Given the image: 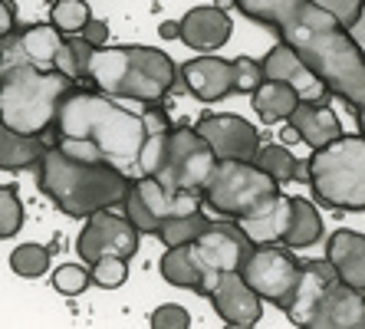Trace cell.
Returning a JSON list of instances; mask_svg holds the SVG:
<instances>
[{
	"label": "cell",
	"mask_w": 365,
	"mask_h": 329,
	"mask_svg": "<svg viewBox=\"0 0 365 329\" xmlns=\"http://www.w3.org/2000/svg\"><path fill=\"white\" fill-rule=\"evenodd\" d=\"M56 145L79 158H99L128 178L155 175L165 158L171 122L162 109L132 112L99 93L96 86H73L53 118Z\"/></svg>",
	"instance_id": "1"
},
{
	"label": "cell",
	"mask_w": 365,
	"mask_h": 329,
	"mask_svg": "<svg viewBox=\"0 0 365 329\" xmlns=\"http://www.w3.org/2000/svg\"><path fill=\"white\" fill-rule=\"evenodd\" d=\"M280 40L299 53V59L313 69V76L326 86L329 96H339L352 109L365 102V56L332 14L303 0L297 17L280 30Z\"/></svg>",
	"instance_id": "2"
},
{
	"label": "cell",
	"mask_w": 365,
	"mask_h": 329,
	"mask_svg": "<svg viewBox=\"0 0 365 329\" xmlns=\"http://www.w3.org/2000/svg\"><path fill=\"white\" fill-rule=\"evenodd\" d=\"M40 191L66 218H89L102 208H115L125 198L128 175L109 161L79 158L53 142L34 161Z\"/></svg>",
	"instance_id": "3"
},
{
	"label": "cell",
	"mask_w": 365,
	"mask_h": 329,
	"mask_svg": "<svg viewBox=\"0 0 365 329\" xmlns=\"http://www.w3.org/2000/svg\"><path fill=\"white\" fill-rule=\"evenodd\" d=\"M86 79L112 96V99H132L155 106L171 93L178 79L175 59L155 46H138V43H119V46H99L89 56Z\"/></svg>",
	"instance_id": "4"
},
{
	"label": "cell",
	"mask_w": 365,
	"mask_h": 329,
	"mask_svg": "<svg viewBox=\"0 0 365 329\" xmlns=\"http://www.w3.org/2000/svg\"><path fill=\"white\" fill-rule=\"evenodd\" d=\"M76 86L60 69H40L20 59H0V122L17 136H46L60 99Z\"/></svg>",
	"instance_id": "5"
},
{
	"label": "cell",
	"mask_w": 365,
	"mask_h": 329,
	"mask_svg": "<svg viewBox=\"0 0 365 329\" xmlns=\"http://www.w3.org/2000/svg\"><path fill=\"white\" fill-rule=\"evenodd\" d=\"M306 165V185L316 201L332 211H365V136H346L313 148Z\"/></svg>",
	"instance_id": "6"
},
{
	"label": "cell",
	"mask_w": 365,
	"mask_h": 329,
	"mask_svg": "<svg viewBox=\"0 0 365 329\" xmlns=\"http://www.w3.org/2000/svg\"><path fill=\"white\" fill-rule=\"evenodd\" d=\"M280 191L267 171H260L254 161H217L201 188V204H207L217 218H240V214L254 211L257 204Z\"/></svg>",
	"instance_id": "7"
},
{
	"label": "cell",
	"mask_w": 365,
	"mask_h": 329,
	"mask_svg": "<svg viewBox=\"0 0 365 329\" xmlns=\"http://www.w3.org/2000/svg\"><path fill=\"white\" fill-rule=\"evenodd\" d=\"M299 273H303V260L283 244H254L240 263V277L247 280V287L277 310L289 306Z\"/></svg>",
	"instance_id": "8"
},
{
	"label": "cell",
	"mask_w": 365,
	"mask_h": 329,
	"mask_svg": "<svg viewBox=\"0 0 365 329\" xmlns=\"http://www.w3.org/2000/svg\"><path fill=\"white\" fill-rule=\"evenodd\" d=\"M214 165H217V158H214L211 145L197 136L195 126H171L168 148H165V158L155 171V178L171 191L201 194Z\"/></svg>",
	"instance_id": "9"
},
{
	"label": "cell",
	"mask_w": 365,
	"mask_h": 329,
	"mask_svg": "<svg viewBox=\"0 0 365 329\" xmlns=\"http://www.w3.org/2000/svg\"><path fill=\"white\" fill-rule=\"evenodd\" d=\"M122 208H125V218L135 224L138 234H155L158 224L165 218H171V214L201 211V194L171 191L155 175H142V178H128Z\"/></svg>",
	"instance_id": "10"
},
{
	"label": "cell",
	"mask_w": 365,
	"mask_h": 329,
	"mask_svg": "<svg viewBox=\"0 0 365 329\" xmlns=\"http://www.w3.org/2000/svg\"><path fill=\"white\" fill-rule=\"evenodd\" d=\"M250 241H247V234L237 228V221H211L207 228L201 231V234L191 241V257H195L197 263V273H201V287H197V293H207L211 290V283L221 273L227 270H240V263H244V257L250 253Z\"/></svg>",
	"instance_id": "11"
},
{
	"label": "cell",
	"mask_w": 365,
	"mask_h": 329,
	"mask_svg": "<svg viewBox=\"0 0 365 329\" xmlns=\"http://www.w3.org/2000/svg\"><path fill=\"white\" fill-rule=\"evenodd\" d=\"M142 247V234L125 214H112V208L89 214L76 237V253L83 263H96L99 257H122L132 260Z\"/></svg>",
	"instance_id": "12"
},
{
	"label": "cell",
	"mask_w": 365,
	"mask_h": 329,
	"mask_svg": "<svg viewBox=\"0 0 365 329\" xmlns=\"http://www.w3.org/2000/svg\"><path fill=\"white\" fill-rule=\"evenodd\" d=\"M197 136L211 145V152L217 161H254L257 148H260V132L254 122H247L230 112H207L197 118Z\"/></svg>",
	"instance_id": "13"
},
{
	"label": "cell",
	"mask_w": 365,
	"mask_h": 329,
	"mask_svg": "<svg viewBox=\"0 0 365 329\" xmlns=\"http://www.w3.org/2000/svg\"><path fill=\"white\" fill-rule=\"evenodd\" d=\"M207 300H211L214 313L221 316L224 326L234 329H254L264 316V300L247 287V280L240 277V270H227L211 283L207 290Z\"/></svg>",
	"instance_id": "14"
},
{
	"label": "cell",
	"mask_w": 365,
	"mask_h": 329,
	"mask_svg": "<svg viewBox=\"0 0 365 329\" xmlns=\"http://www.w3.org/2000/svg\"><path fill=\"white\" fill-rule=\"evenodd\" d=\"M63 43V34L46 20V24H26L14 26L10 36L0 43V59H20V63H34L40 69H56V50Z\"/></svg>",
	"instance_id": "15"
},
{
	"label": "cell",
	"mask_w": 365,
	"mask_h": 329,
	"mask_svg": "<svg viewBox=\"0 0 365 329\" xmlns=\"http://www.w3.org/2000/svg\"><path fill=\"white\" fill-rule=\"evenodd\" d=\"M306 329H365V293L336 277Z\"/></svg>",
	"instance_id": "16"
},
{
	"label": "cell",
	"mask_w": 365,
	"mask_h": 329,
	"mask_svg": "<svg viewBox=\"0 0 365 329\" xmlns=\"http://www.w3.org/2000/svg\"><path fill=\"white\" fill-rule=\"evenodd\" d=\"M260 69H264V79H280V83L293 86L299 99H326V86L313 76V69L306 66L299 53L289 46L287 40L273 43L267 56L260 59Z\"/></svg>",
	"instance_id": "17"
},
{
	"label": "cell",
	"mask_w": 365,
	"mask_h": 329,
	"mask_svg": "<svg viewBox=\"0 0 365 329\" xmlns=\"http://www.w3.org/2000/svg\"><path fill=\"white\" fill-rule=\"evenodd\" d=\"M234 34V24L230 17L224 14L221 7L214 4H201V7H191L185 17L178 20V36L185 40V46L197 53H211V50H221L224 43L230 40Z\"/></svg>",
	"instance_id": "18"
},
{
	"label": "cell",
	"mask_w": 365,
	"mask_h": 329,
	"mask_svg": "<svg viewBox=\"0 0 365 329\" xmlns=\"http://www.w3.org/2000/svg\"><path fill=\"white\" fill-rule=\"evenodd\" d=\"M181 83L195 99L221 102L234 93V76H230V59H221L214 53H204L197 59H187L181 66Z\"/></svg>",
	"instance_id": "19"
},
{
	"label": "cell",
	"mask_w": 365,
	"mask_h": 329,
	"mask_svg": "<svg viewBox=\"0 0 365 329\" xmlns=\"http://www.w3.org/2000/svg\"><path fill=\"white\" fill-rule=\"evenodd\" d=\"M332 280H336V270L329 267V260H326V257H323V260H306L303 263L297 293H293L289 306L283 310V313H287V320L293 323V326H299V329L309 326L316 306H319V300H323V293L329 290Z\"/></svg>",
	"instance_id": "20"
},
{
	"label": "cell",
	"mask_w": 365,
	"mask_h": 329,
	"mask_svg": "<svg viewBox=\"0 0 365 329\" xmlns=\"http://www.w3.org/2000/svg\"><path fill=\"white\" fill-rule=\"evenodd\" d=\"M234 221H237V228L247 234L250 244H283L289 228V198L283 191H277L264 204H257L254 211L240 214Z\"/></svg>",
	"instance_id": "21"
},
{
	"label": "cell",
	"mask_w": 365,
	"mask_h": 329,
	"mask_svg": "<svg viewBox=\"0 0 365 329\" xmlns=\"http://www.w3.org/2000/svg\"><path fill=\"white\" fill-rule=\"evenodd\" d=\"M326 260L342 283L365 293V234L339 228L326 241Z\"/></svg>",
	"instance_id": "22"
},
{
	"label": "cell",
	"mask_w": 365,
	"mask_h": 329,
	"mask_svg": "<svg viewBox=\"0 0 365 329\" xmlns=\"http://www.w3.org/2000/svg\"><path fill=\"white\" fill-rule=\"evenodd\" d=\"M289 126L297 128L299 142L309 145V148H323L326 142L342 136L339 116L323 99H299L297 109L289 112Z\"/></svg>",
	"instance_id": "23"
},
{
	"label": "cell",
	"mask_w": 365,
	"mask_h": 329,
	"mask_svg": "<svg viewBox=\"0 0 365 329\" xmlns=\"http://www.w3.org/2000/svg\"><path fill=\"white\" fill-rule=\"evenodd\" d=\"M323 241V218H319V208L306 198H289V228L283 237V247L289 250H303V247H313Z\"/></svg>",
	"instance_id": "24"
},
{
	"label": "cell",
	"mask_w": 365,
	"mask_h": 329,
	"mask_svg": "<svg viewBox=\"0 0 365 329\" xmlns=\"http://www.w3.org/2000/svg\"><path fill=\"white\" fill-rule=\"evenodd\" d=\"M250 102H254V112L260 116V122L273 126V122L289 118V112L297 109L299 96H297V89H293V86L280 83V79H264V83L250 93Z\"/></svg>",
	"instance_id": "25"
},
{
	"label": "cell",
	"mask_w": 365,
	"mask_h": 329,
	"mask_svg": "<svg viewBox=\"0 0 365 329\" xmlns=\"http://www.w3.org/2000/svg\"><path fill=\"white\" fill-rule=\"evenodd\" d=\"M46 148L43 136H17L0 122V168L4 171H24L34 168V161Z\"/></svg>",
	"instance_id": "26"
},
{
	"label": "cell",
	"mask_w": 365,
	"mask_h": 329,
	"mask_svg": "<svg viewBox=\"0 0 365 329\" xmlns=\"http://www.w3.org/2000/svg\"><path fill=\"white\" fill-rule=\"evenodd\" d=\"M158 270H162V280L171 283V287L181 290H195L201 287V273H197V263L191 257V244H178V247H165L162 260H158Z\"/></svg>",
	"instance_id": "27"
},
{
	"label": "cell",
	"mask_w": 365,
	"mask_h": 329,
	"mask_svg": "<svg viewBox=\"0 0 365 329\" xmlns=\"http://www.w3.org/2000/svg\"><path fill=\"white\" fill-rule=\"evenodd\" d=\"M254 165L260 171H267L277 185H283V181H306V171L299 168L303 161H297V155L289 152L287 145L260 142V148H257V155H254Z\"/></svg>",
	"instance_id": "28"
},
{
	"label": "cell",
	"mask_w": 365,
	"mask_h": 329,
	"mask_svg": "<svg viewBox=\"0 0 365 329\" xmlns=\"http://www.w3.org/2000/svg\"><path fill=\"white\" fill-rule=\"evenodd\" d=\"M234 4H237V10L244 17L257 20V24H264V26H273L277 34L303 7V0H234Z\"/></svg>",
	"instance_id": "29"
},
{
	"label": "cell",
	"mask_w": 365,
	"mask_h": 329,
	"mask_svg": "<svg viewBox=\"0 0 365 329\" xmlns=\"http://www.w3.org/2000/svg\"><path fill=\"white\" fill-rule=\"evenodd\" d=\"M211 224V218H204V211H187V214H171L158 224L155 237H162L165 247H178V244H191L204 228Z\"/></svg>",
	"instance_id": "30"
},
{
	"label": "cell",
	"mask_w": 365,
	"mask_h": 329,
	"mask_svg": "<svg viewBox=\"0 0 365 329\" xmlns=\"http://www.w3.org/2000/svg\"><path fill=\"white\" fill-rule=\"evenodd\" d=\"M50 260H53L50 247L20 244V247H14V253H10V270L17 273V277H24V280H36V277H43V273L50 270Z\"/></svg>",
	"instance_id": "31"
},
{
	"label": "cell",
	"mask_w": 365,
	"mask_h": 329,
	"mask_svg": "<svg viewBox=\"0 0 365 329\" xmlns=\"http://www.w3.org/2000/svg\"><path fill=\"white\" fill-rule=\"evenodd\" d=\"M89 17H93V10H89L86 0H56V4H50V24L56 26L63 36L79 34V26Z\"/></svg>",
	"instance_id": "32"
},
{
	"label": "cell",
	"mask_w": 365,
	"mask_h": 329,
	"mask_svg": "<svg viewBox=\"0 0 365 329\" xmlns=\"http://www.w3.org/2000/svg\"><path fill=\"white\" fill-rule=\"evenodd\" d=\"M24 231V201L17 185H0V241H10Z\"/></svg>",
	"instance_id": "33"
},
{
	"label": "cell",
	"mask_w": 365,
	"mask_h": 329,
	"mask_svg": "<svg viewBox=\"0 0 365 329\" xmlns=\"http://www.w3.org/2000/svg\"><path fill=\"white\" fill-rule=\"evenodd\" d=\"M89 280L102 290H119L128 280V260H122V257H99L96 263H89Z\"/></svg>",
	"instance_id": "34"
},
{
	"label": "cell",
	"mask_w": 365,
	"mask_h": 329,
	"mask_svg": "<svg viewBox=\"0 0 365 329\" xmlns=\"http://www.w3.org/2000/svg\"><path fill=\"white\" fill-rule=\"evenodd\" d=\"M89 283V263H63L53 270V290L63 296H79Z\"/></svg>",
	"instance_id": "35"
},
{
	"label": "cell",
	"mask_w": 365,
	"mask_h": 329,
	"mask_svg": "<svg viewBox=\"0 0 365 329\" xmlns=\"http://www.w3.org/2000/svg\"><path fill=\"white\" fill-rule=\"evenodd\" d=\"M230 76H234V93L250 96L257 86L264 83V69H260V59H250V56L230 59Z\"/></svg>",
	"instance_id": "36"
},
{
	"label": "cell",
	"mask_w": 365,
	"mask_h": 329,
	"mask_svg": "<svg viewBox=\"0 0 365 329\" xmlns=\"http://www.w3.org/2000/svg\"><path fill=\"white\" fill-rule=\"evenodd\" d=\"M152 329H187L191 326V313L178 303H165L152 313V320H148Z\"/></svg>",
	"instance_id": "37"
},
{
	"label": "cell",
	"mask_w": 365,
	"mask_h": 329,
	"mask_svg": "<svg viewBox=\"0 0 365 329\" xmlns=\"http://www.w3.org/2000/svg\"><path fill=\"white\" fill-rule=\"evenodd\" d=\"M309 4L319 7V10H326V14H332L342 26H349L352 20L359 17V10H362L365 0H309Z\"/></svg>",
	"instance_id": "38"
},
{
	"label": "cell",
	"mask_w": 365,
	"mask_h": 329,
	"mask_svg": "<svg viewBox=\"0 0 365 329\" xmlns=\"http://www.w3.org/2000/svg\"><path fill=\"white\" fill-rule=\"evenodd\" d=\"M76 36H83L93 50H99V46H106L109 43V24L106 20H96V17H89L83 26H79V34Z\"/></svg>",
	"instance_id": "39"
},
{
	"label": "cell",
	"mask_w": 365,
	"mask_h": 329,
	"mask_svg": "<svg viewBox=\"0 0 365 329\" xmlns=\"http://www.w3.org/2000/svg\"><path fill=\"white\" fill-rule=\"evenodd\" d=\"M14 26H17V7H14V0H0V43L7 40Z\"/></svg>",
	"instance_id": "40"
},
{
	"label": "cell",
	"mask_w": 365,
	"mask_h": 329,
	"mask_svg": "<svg viewBox=\"0 0 365 329\" xmlns=\"http://www.w3.org/2000/svg\"><path fill=\"white\" fill-rule=\"evenodd\" d=\"M346 30H349V36H352V43L359 46V53L365 56V4H362V10H359V17L352 20Z\"/></svg>",
	"instance_id": "41"
},
{
	"label": "cell",
	"mask_w": 365,
	"mask_h": 329,
	"mask_svg": "<svg viewBox=\"0 0 365 329\" xmlns=\"http://www.w3.org/2000/svg\"><path fill=\"white\" fill-rule=\"evenodd\" d=\"M158 34H162V40H175V36H178V20H165V24L158 26Z\"/></svg>",
	"instance_id": "42"
},
{
	"label": "cell",
	"mask_w": 365,
	"mask_h": 329,
	"mask_svg": "<svg viewBox=\"0 0 365 329\" xmlns=\"http://www.w3.org/2000/svg\"><path fill=\"white\" fill-rule=\"evenodd\" d=\"M356 122H359V136H365V102L356 109Z\"/></svg>",
	"instance_id": "43"
},
{
	"label": "cell",
	"mask_w": 365,
	"mask_h": 329,
	"mask_svg": "<svg viewBox=\"0 0 365 329\" xmlns=\"http://www.w3.org/2000/svg\"><path fill=\"white\" fill-rule=\"evenodd\" d=\"M280 138H283V142H287V145H289V142H299V136H297V128H293V126H287V128H283V136H280Z\"/></svg>",
	"instance_id": "44"
},
{
	"label": "cell",
	"mask_w": 365,
	"mask_h": 329,
	"mask_svg": "<svg viewBox=\"0 0 365 329\" xmlns=\"http://www.w3.org/2000/svg\"><path fill=\"white\" fill-rule=\"evenodd\" d=\"M46 4H56V0H46Z\"/></svg>",
	"instance_id": "45"
}]
</instances>
